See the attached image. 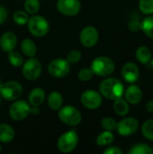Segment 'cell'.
<instances>
[{
  "label": "cell",
  "mask_w": 153,
  "mask_h": 154,
  "mask_svg": "<svg viewBox=\"0 0 153 154\" xmlns=\"http://www.w3.org/2000/svg\"><path fill=\"white\" fill-rule=\"evenodd\" d=\"M94 72L91 69V68H83L78 71V79H80L83 82H87L92 79L94 76Z\"/></svg>",
  "instance_id": "cell-32"
},
{
  "label": "cell",
  "mask_w": 153,
  "mask_h": 154,
  "mask_svg": "<svg viewBox=\"0 0 153 154\" xmlns=\"http://www.w3.org/2000/svg\"><path fill=\"white\" fill-rule=\"evenodd\" d=\"M2 84H3V83H2V80H1V79H0V87H1Z\"/></svg>",
  "instance_id": "cell-40"
},
{
  "label": "cell",
  "mask_w": 153,
  "mask_h": 154,
  "mask_svg": "<svg viewBox=\"0 0 153 154\" xmlns=\"http://www.w3.org/2000/svg\"><path fill=\"white\" fill-rule=\"evenodd\" d=\"M24 10L29 14H36L40 10V1L39 0H25Z\"/></svg>",
  "instance_id": "cell-29"
},
{
  "label": "cell",
  "mask_w": 153,
  "mask_h": 154,
  "mask_svg": "<svg viewBox=\"0 0 153 154\" xmlns=\"http://www.w3.org/2000/svg\"><path fill=\"white\" fill-rule=\"evenodd\" d=\"M48 106L52 110H59L63 105V97L58 91H52L49 94L47 98Z\"/></svg>",
  "instance_id": "cell-18"
},
{
  "label": "cell",
  "mask_w": 153,
  "mask_h": 154,
  "mask_svg": "<svg viewBox=\"0 0 153 154\" xmlns=\"http://www.w3.org/2000/svg\"><path fill=\"white\" fill-rule=\"evenodd\" d=\"M27 26L29 32L35 37H43L50 30V25L47 19L41 15L36 14H33L29 18Z\"/></svg>",
  "instance_id": "cell-4"
},
{
  "label": "cell",
  "mask_w": 153,
  "mask_h": 154,
  "mask_svg": "<svg viewBox=\"0 0 153 154\" xmlns=\"http://www.w3.org/2000/svg\"><path fill=\"white\" fill-rule=\"evenodd\" d=\"M22 72L23 77L28 80H35L37 79L42 71V66L39 60L34 57L30 58L25 62L23 63Z\"/></svg>",
  "instance_id": "cell-8"
},
{
  "label": "cell",
  "mask_w": 153,
  "mask_h": 154,
  "mask_svg": "<svg viewBox=\"0 0 153 154\" xmlns=\"http://www.w3.org/2000/svg\"><path fill=\"white\" fill-rule=\"evenodd\" d=\"M124 92V86L115 78H107L99 84V93L102 97L109 100L122 97Z\"/></svg>",
  "instance_id": "cell-1"
},
{
  "label": "cell",
  "mask_w": 153,
  "mask_h": 154,
  "mask_svg": "<svg viewBox=\"0 0 153 154\" xmlns=\"http://www.w3.org/2000/svg\"><path fill=\"white\" fill-rule=\"evenodd\" d=\"M130 154H153L152 148L145 143H138L132 147L129 151Z\"/></svg>",
  "instance_id": "cell-26"
},
{
  "label": "cell",
  "mask_w": 153,
  "mask_h": 154,
  "mask_svg": "<svg viewBox=\"0 0 153 154\" xmlns=\"http://www.w3.org/2000/svg\"><path fill=\"white\" fill-rule=\"evenodd\" d=\"M15 135L14 130L7 124H0V142L4 143H10Z\"/></svg>",
  "instance_id": "cell-19"
},
{
  "label": "cell",
  "mask_w": 153,
  "mask_h": 154,
  "mask_svg": "<svg viewBox=\"0 0 153 154\" xmlns=\"http://www.w3.org/2000/svg\"><path fill=\"white\" fill-rule=\"evenodd\" d=\"M145 108H146L147 112H149V113H153V100L149 101V102L146 104Z\"/></svg>",
  "instance_id": "cell-37"
},
{
  "label": "cell",
  "mask_w": 153,
  "mask_h": 154,
  "mask_svg": "<svg viewBox=\"0 0 153 154\" xmlns=\"http://www.w3.org/2000/svg\"><path fill=\"white\" fill-rule=\"evenodd\" d=\"M90 68L95 75L99 77H108L115 71V64L111 58L99 56L93 60Z\"/></svg>",
  "instance_id": "cell-2"
},
{
  "label": "cell",
  "mask_w": 153,
  "mask_h": 154,
  "mask_svg": "<svg viewBox=\"0 0 153 154\" xmlns=\"http://www.w3.org/2000/svg\"><path fill=\"white\" fill-rule=\"evenodd\" d=\"M46 98L45 91L41 88H34L29 93L28 103L32 106H40L43 104Z\"/></svg>",
  "instance_id": "cell-17"
},
{
  "label": "cell",
  "mask_w": 153,
  "mask_h": 154,
  "mask_svg": "<svg viewBox=\"0 0 153 154\" xmlns=\"http://www.w3.org/2000/svg\"><path fill=\"white\" fill-rule=\"evenodd\" d=\"M23 94V86L14 80L3 83L0 87V96L6 101H14Z\"/></svg>",
  "instance_id": "cell-6"
},
{
  "label": "cell",
  "mask_w": 153,
  "mask_h": 154,
  "mask_svg": "<svg viewBox=\"0 0 153 154\" xmlns=\"http://www.w3.org/2000/svg\"><path fill=\"white\" fill-rule=\"evenodd\" d=\"M123 79L130 84L136 82L140 77V69L138 66L133 62H127L122 68Z\"/></svg>",
  "instance_id": "cell-14"
},
{
  "label": "cell",
  "mask_w": 153,
  "mask_h": 154,
  "mask_svg": "<svg viewBox=\"0 0 153 154\" xmlns=\"http://www.w3.org/2000/svg\"><path fill=\"white\" fill-rule=\"evenodd\" d=\"M1 100H2V97H1V96H0V106H1Z\"/></svg>",
  "instance_id": "cell-41"
},
{
  "label": "cell",
  "mask_w": 153,
  "mask_h": 154,
  "mask_svg": "<svg viewBox=\"0 0 153 154\" xmlns=\"http://www.w3.org/2000/svg\"><path fill=\"white\" fill-rule=\"evenodd\" d=\"M142 133L146 139L153 142V119L147 120L143 123L142 126Z\"/></svg>",
  "instance_id": "cell-27"
},
{
  "label": "cell",
  "mask_w": 153,
  "mask_h": 154,
  "mask_svg": "<svg viewBox=\"0 0 153 154\" xmlns=\"http://www.w3.org/2000/svg\"><path fill=\"white\" fill-rule=\"evenodd\" d=\"M56 7L63 15L75 16L80 12L81 4L78 0H58Z\"/></svg>",
  "instance_id": "cell-11"
},
{
  "label": "cell",
  "mask_w": 153,
  "mask_h": 154,
  "mask_svg": "<svg viewBox=\"0 0 153 154\" xmlns=\"http://www.w3.org/2000/svg\"><path fill=\"white\" fill-rule=\"evenodd\" d=\"M113 108L116 115L120 116H125L129 113V103L125 99L118 97L114 100Z\"/></svg>",
  "instance_id": "cell-20"
},
{
  "label": "cell",
  "mask_w": 153,
  "mask_h": 154,
  "mask_svg": "<svg viewBox=\"0 0 153 154\" xmlns=\"http://www.w3.org/2000/svg\"><path fill=\"white\" fill-rule=\"evenodd\" d=\"M139 129V122L134 117H126L117 123L116 130L122 136H131Z\"/></svg>",
  "instance_id": "cell-12"
},
{
  "label": "cell",
  "mask_w": 153,
  "mask_h": 154,
  "mask_svg": "<svg viewBox=\"0 0 153 154\" xmlns=\"http://www.w3.org/2000/svg\"><path fill=\"white\" fill-rule=\"evenodd\" d=\"M8 17V12L5 7L0 5V24L4 23Z\"/></svg>",
  "instance_id": "cell-35"
},
{
  "label": "cell",
  "mask_w": 153,
  "mask_h": 154,
  "mask_svg": "<svg viewBox=\"0 0 153 154\" xmlns=\"http://www.w3.org/2000/svg\"><path fill=\"white\" fill-rule=\"evenodd\" d=\"M142 31L146 36L153 39V15L145 17L142 22Z\"/></svg>",
  "instance_id": "cell-24"
},
{
  "label": "cell",
  "mask_w": 153,
  "mask_h": 154,
  "mask_svg": "<svg viewBox=\"0 0 153 154\" xmlns=\"http://www.w3.org/2000/svg\"><path fill=\"white\" fill-rule=\"evenodd\" d=\"M40 112L39 110V106H31V108H30V114H32V115H38Z\"/></svg>",
  "instance_id": "cell-38"
},
{
  "label": "cell",
  "mask_w": 153,
  "mask_h": 154,
  "mask_svg": "<svg viewBox=\"0 0 153 154\" xmlns=\"http://www.w3.org/2000/svg\"><path fill=\"white\" fill-rule=\"evenodd\" d=\"M114 134L111 131H104L96 137V144L100 147L109 146L114 142Z\"/></svg>",
  "instance_id": "cell-23"
},
{
  "label": "cell",
  "mask_w": 153,
  "mask_h": 154,
  "mask_svg": "<svg viewBox=\"0 0 153 154\" xmlns=\"http://www.w3.org/2000/svg\"><path fill=\"white\" fill-rule=\"evenodd\" d=\"M136 59L142 64H148L151 60V51L146 46H140L135 52Z\"/></svg>",
  "instance_id": "cell-22"
},
{
  "label": "cell",
  "mask_w": 153,
  "mask_h": 154,
  "mask_svg": "<svg viewBox=\"0 0 153 154\" xmlns=\"http://www.w3.org/2000/svg\"><path fill=\"white\" fill-rule=\"evenodd\" d=\"M81 104L87 109H97L103 103V98L100 93L95 90H86L80 97Z\"/></svg>",
  "instance_id": "cell-10"
},
{
  "label": "cell",
  "mask_w": 153,
  "mask_h": 154,
  "mask_svg": "<svg viewBox=\"0 0 153 154\" xmlns=\"http://www.w3.org/2000/svg\"><path fill=\"white\" fill-rule=\"evenodd\" d=\"M99 34L97 30L93 26H86L82 29L79 34V40L82 45L86 48L94 47L98 42Z\"/></svg>",
  "instance_id": "cell-13"
},
{
  "label": "cell",
  "mask_w": 153,
  "mask_h": 154,
  "mask_svg": "<svg viewBox=\"0 0 153 154\" xmlns=\"http://www.w3.org/2000/svg\"><path fill=\"white\" fill-rule=\"evenodd\" d=\"M70 71V63L62 58L52 60L48 65V72L50 76L60 79L66 77Z\"/></svg>",
  "instance_id": "cell-7"
},
{
  "label": "cell",
  "mask_w": 153,
  "mask_h": 154,
  "mask_svg": "<svg viewBox=\"0 0 153 154\" xmlns=\"http://www.w3.org/2000/svg\"><path fill=\"white\" fill-rule=\"evenodd\" d=\"M29 14L26 11L18 10L15 11L13 14V20L14 22L18 25H25L27 24L29 21Z\"/></svg>",
  "instance_id": "cell-25"
},
{
  "label": "cell",
  "mask_w": 153,
  "mask_h": 154,
  "mask_svg": "<svg viewBox=\"0 0 153 154\" xmlns=\"http://www.w3.org/2000/svg\"><path fill=\"white\" fill-rule=\"evenodd\" d=\"M101 126L106 131H114L116 130L117 122L112 117H104L101 120Z\"/></svg>",
  "instance_id": "cell-31"
},
{
  "label": "cell",
  "mask_w": 153,
  "mask_h": 154,
  "mask_svg": "<svg viewBox=\"0 0 153 154\" xmlns=\"http://www.w3.org/2000/svg\"><path fill=\"white\" fill-rule=\"evenodd\" d=\"M150 63H151V69H153V59H151V62H150Z\"/></svg>",
  "instance_id": "cell-39"
},
{
  "label": "cell",
  "mask_w": 153,
  "mask_h": 154,
  "mask_svg": "<svg viewBox=\"0 0 153 154\" xmlns=\"http://www.w3.org/2000/svg\"><path fill=\"white\" fill-rule=\"evenodd\" d=\"M1 151H2V147H1V145H0V152H1Z\"/></svg>",
  "instance_id": "cell-42"
},
{
  "label": "cell",
  "mask_w": 153,
  "mask_h": 154,
  "mask_svg": "<svg viewBox=\"0 0 153 154\" xmlns=\"http://www.w3.org/2000/svg\"><path fill=\"white\" fill-rule=\"evenodd\" d=\"M82 58V54L78 50H72L70 51L66 57V60L70 63V64H76L78 63Z\"/></svg>",
  "instance_id": "cell-33"
},
{
  "label": "cell",
  "mask_w": 153,
  "mask_h": 154,
  "mask_svg": "<svg viewBox=\"0 0 153 154\" xmlns=\"http://www.w3.org/2000/svg\"><path fill=\"white\" fill-rule=\"evenodd\" d=\"M139 9L144 14H153V0H139Z\"/></svg>",
  "instance_id": "cell-30"
},
{
  "label": "cell",
  "mask_w": 153,
  "mask_h": 154,
  "mask_svg": "<svg viewBox=\"0 0 153 154\" xmlns=\"http://www.w3.org/2000/svg\"><path fill=\"white\" fill-rule=\"evenodd\" d=\"M59 119L65 125L76 126L82 121V115L78 108L72 106H65L59 109Z\"/></svg>",
  "instance_id": "cell-3"
},
{
  "label": "cell",
  "mask_w": 153,
  "mask_h": 154,
  "mask_svg": "<svg viewBox=\"0 0 153 154\" xmlns=\"http://www.w3.org/2000/svg\"><path fill=\"white\" fill-rule=\"evenodd\" d=\"M124 93L125 100L129 104L137 105L142 99V91L141 88L136 85L129 86Z\"/></svg>",
  "instance_id": "cell-16"
},
{
  "label": "cell",
  "mask_w": 153,
  "mask_h": 154,
  "mask_svg": "<svg viewBox=\"0 0 153 154\" xmlns=\"http://www.w3.org/2000/svg\"><path fill=\"white\" fill-rule=\"evenodd\" d=\"M128 28L133 32H138L142 31V22L140 20H132L128 23Z\"/></svg>",
  "instance_id": "cell-34"
},
{
  "label": "cell",
  "mask_w": 153,
  "mask_h": 154,
  "mask_svg": "<svg viewBox=\"0 0 153 154\" xmlns=\"http://www.w3.org/2000/svg\"><path fill=\"white\" fill-rule=\"evenodd\" d=\"M21 50L23 53L28 56L29 58L34 57L37 52V47L35 42L29 38H25L24 40H23V42H21Z\"/></svg>",
  "instance_id": "cell-21"
},
{
  "label": "cell",
  "mask_w": 153,
  "mask_h": 154,
  "mask_svg": "<svg viewBox=\"0 0 153 154\" xmlns=\"http://www.w3.org/2000/svg\"><path fill=\"white\" fill-rule=\"evenodd\" d=\"M17 44V36L13 32H5L0 37V47L5 52H10L14 50Z\"/></svg>",
  "instance_id": "cell-15"
},
{
  "label": "cell",
  "mask_w": 153,
  "mask_h": 154,
  "mask_svg": "<svg viewBox=\"0 0 153 154\" xmlns=\"http://www.w3.org/2000/svg\"><path fill=\"white\" fill-rule=\"evenodd\" d=\"M78 143V135L76 131L70 130L65 132L60 135L58 140L57 147L60 152L63 153H69L74 151Z\"/></svg>",
  "instance_id": "cell-5"
},
{
  "label": "cell",
  "mask_w": 153,
  "mask_h": 154,
  "mask_svg": "<svg viewBox=\"0 0 153 154\" xmlns=\"http://www.w3.org/2000/svg\"><path fill=\"white\" fill-rule=\"evenodd\" d=\"M31 105L25 100H14L10 106L9 115L10 117L14 121H23L30 114Z\"/></svg>",
  "instance_id": "cell-9"
},
{
  "label": "cell",
  "mask_w": 153,
  "mask_h": 154,
  "mask_svg": "<svg viewBox=\"0 0 153 154\" xmlns=\"http://www.w3.org/2000/svg\"><path fill=\"white\" fill-rule=\"evenodd\" d=\"M104 153L105 154H123V151L116 147V146H111V147H108L106 150L104 151Z\"/></svg>",
  "instance_id": "cell-36"
},
{
  "label": "cell",
  "mask_w": 153,
  "mask_h": 154,
  "mask_svg": "<svg viewBox=\"0 0 153 154\" xmlns=\"http://www.w3.org/2000/svg\"><path fill=\"white\" fill-rule=\"evenodd\" d=\"M8 60L14 67H21L23 63V58L21 53L14 51L8 52Z\"/></svg>",
  "instance_id": "cell-28"
}]
</instances>
